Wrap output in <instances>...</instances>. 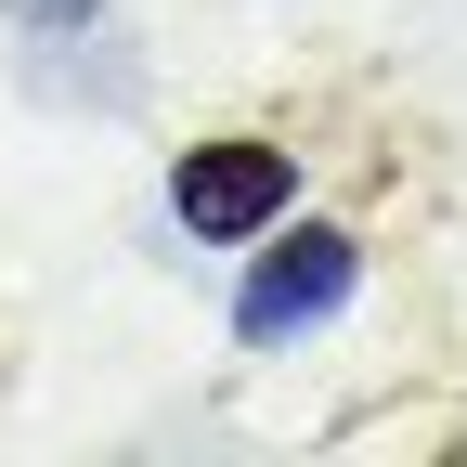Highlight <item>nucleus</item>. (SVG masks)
I'll list each match as a JSON object with an SVG mask.
<instances>
[{"instance_id": "obj_1", "label": "nucleus", "mask_w": 467, "mask_h": 467, "mask_svg": "<svg viewBox=\"0 0 467 467\" xmlns=\"http://www.w3.org/2000/svg\"><path fill=\"white\" fill-rule=\"evenodd\" d=\"M350 285H364V234L350 221H273L247 247V285H234V337L247 350H299L312 325L350 312Z\"/></svg>"}, {"instance_id": "obj_2", "label": "nucleus", "mask_w": 467, "mask_h": 467, "mask_svg": "<svg viewBox=\"0 0 467 467\" xmlns=\"http://www.w3.org/2000/svg\"><path fill=\"white\" fill-rule=\"evenodd\" d=\"M285 208H299V156L260 143V130H221V143L169 156V221H182L195 247H260Z\"/></svg>"}, {"instance_id": "obj_3", "label": "nucleus", "mask_w": 467, "mask_h": 467, "mask_svg": "<svg viewBox=\"0 0 467 467\" xmlns=\"http://www.w3.org/2000/svg\"><path fill=\"white\" fill-rule=\"evenodd\" d=\"M0 14H14V26H26V39H78V26H91V14H104V0H0Z\"/></svg>"}]
</instances>
